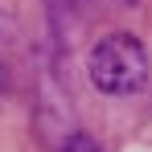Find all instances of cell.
Here are the masks:
<instances>
[{
  "mask_svg": "<svg viewBox=\"0 0 152 152\" xmlns=\"http://www.w3.org/2000/svg\"><path fill=\"white\" fill-rule=\"evenodd\" d=\"M86 74L103 95H136L148 82V53L132 33H107L86 53Z\"/></svg>",
  "mask_w": 152,
  "mask_h": 152,
  "instance_id": "1",
  "label": "cell"
},
{
  "mask_svg": "<svg viewBox=\"0 0 152 152\" xmlns=\"http://www.w3.org/2000/svg\"><path fill=\"white\" fill-rule=\"evenodd\" d=\"M62 152H99V144H95L91 136H82V132H78V136H70V140L62 144Z\"/></svg>",
  "mask_w": 152,
  "mask_h": 152,
  "instance_id": "2",
  "label": "cell"
},
{
  "mask_svg": "<svg viewBox=\"0 0 152 152\" xmlns=\"http://www.w3.org/2000/svg\"><path fill=\"white\" fill-rule=\"evenodd\" d=\"M4 95H8V66L0 62V99H4Z\"/></svg>",
  "mask_w": 152,
  "mask_h": 152,
  "instance_id": "3",
  "label": "cell"
}]
</instances>
